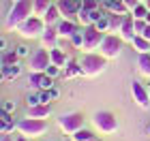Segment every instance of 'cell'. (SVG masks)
Segmentation results:
<instances>
[{
    "label": "cell",
    "instance_id": "20",
    "mask_svg": "<svg viewBox=\"0 0 150 141\" xmlns=\"http://www.w3.org/2000/svg\"><path fill=\"white\" fill-rule=\"evenodd\" d=\"M50 9V0H37V11H47Z\"/></svg>",
    "mask_w": 150,
    "mask_h": 141
},
{
    "label": "cell",
    "instance_id": "3",
    "mask_svg": "<svg viewBox=\"0 0 150 141\" xmlns=\"http://www.w3.org/2000/svg\"><path fill=\"white\" fill-rule=\"evenodd\" d=\"M99 41H103V36H101V30H97V28H88V30L84 32V43H86L88 47H94Z\"/></svg>",
    "mask_w": 150,
    "mask_h": 141
},
{
    "label": "cell",
    "instance_id": "26",
    "mask_svg": "<svg viewBox=\"0 0 150 141\" xmlns=\"http://www.w3.org/2000/svg\"><path fill=\"white\" fill-rule=\"evenodd\" d=\"M122 2H125L127 9H135V6H137V0H122Z\"/></svg>",
    "mask_w": 150,
    "mask_h": 141
},
{
    "label": "cell",
    "instance_id": "24",
    "mask_svg": "<svg viewBox=\"0 0 150 141\" xmlns=\"http://www.w3.org/2000/svg\"><path fill=\"white\" fill-rule=\"evenodd\" d=\"M47 75H50V77H56V75H58V66H56V64H54V66H47Z\"/></svg>",
    "mask_w": 150,
    "mask_h": 141
},
{
    "label": "cell",
    "instance_id": "15",
    "mask_svg": "<svg viewBox=\"0 0 150 141\" xmlns=\"http://www.w3.org/2000/svg\"><path fill=\"white\" fill-rule=\"evenodd\" d=\"M112 22H110V17H103V19H99V22L97 24H94V28H97V30H101V32H103V30H107V26H110Z\"/></svg>",
    "mask_w": 150,
    "mask_h": 141
},
{
    "label": "cell",
    "instance_id": "5",
    "mask_svg": "<svg viewBox=\"0 0 150 141\" xmlns=\"http://www.w3.org/2000/svg\"><path fill=\"white\" fill-rule=\"evenodd\" d=\"M81 66H86V71H90V73H94V71H101L103 69V60H99V58H86L84 60V64Z\"/></svg>",
    "mask_w": 150,
    "mask_h": 141
},
{
    "label": "cell",
    "instance_id": "11",
    "mask_svg": "<svg viewBox=\"0 0 150 141\" xmlns=\"http://www.w3.org/2000/svg\"><path fill=\"white\" fill-rule=\"evenodd\" d=\"M58 32H60V34H67V36H73L77 30H75V26L71 22H62V24H60V28H58Z\"/></svg>",
    "mask_w": 150,
    "mask_h": 141
},
{
    "label": "cell",
    "instance_id": "12",
    "mask_svg": "<svg viewBox=\"0 0 150 141\" xmlns=\"http://www.w3.org/2000/svg\"><path fill=\"white\" fill-rule=\"evenodd\" d=\"M122 32H125L127 39H133V22L131 19H125V22H122Z\"/></svg>",
    "mask_w": 150,
    "mask_h": 141
},
{
    "label": "cell",
    "instance_id": "10",
    "mask_svg": "<svg viewBox=\"0 0 150 141\" xmlns=\"http://www.w3.org/2000/svg\"><path fill=\"white\" fill-rule=\"evenodd\" d=\"M17 51H4V56H2V66H13L17 62Z\"/></svg>",
    "mask_w": 150,
    "mask_h": 141
},
{
    "label": "cell",
    "instance_id": "7",
    "mask_svg": "<svg viewBox=\"0 0 150 141\" xmlns=\"http://www.w3.org/2000/svg\"><path fill=\"white\" fill-rule=\"evenodd\" d=\"M118 47H120V43L116 41V39H112V36L103 39V49H105V53H116V51H118Z\"/></svg>",
    "mask_w": 150,
    "mask_h": 141
},
{
    "label": "cell",
    "instance_id": "6",
    "mask_svg": "<svg viewBox=\"0 0 150 141\" xmlns=\"http://www.w3.org/2000/svg\"><path fill=\"white\" fill-rule=\"evenodd\" d=\"M32 66H35V69H45L47 66V53L45 51H37L35 56H32Z\"/></svg>",
    "mask_w": 150,
    "mask_h": 141
},
{
    "label": "cell",
    "instance_id": "2",
    "mask_svg": "<svg viewBox=\"0 0 150 141\" xmlns=\"http://www.w3.org/2000/svg\"><path fill=\"white\" fill-rule=\"evenodd\" d=\"M81 6H84V0H60V11L64 13V15H75Z\"/></svg>",
    "mask_w": 150,
    "mask_h": 141
},
{
    "label": "cell",
    "instance_id": "8",
    "mask_svg": "<svg viewBox=\"0 0 150 141\" xmlns=\"http://www.w3.org/2000/svg\"><path fill=\"white\" fill-rule=\"evenodd\" d=\"M39 30H41V24L37 22V19H32V22H26V24H24V34H37Z\"/></svg>",
    "mask_w": 150,
    "mask_h": 141
},
{
    "label": "cell",
    "instance_id": "4",
    "mask_svg": "<svg viewBox=\"0 0 150 141\" xmlns=\"http://www.w3.org/2000/svg\"><path fill=\"white\" fill-rule=\"evenodd\" d=\"M32 83L39 86V88H43V90H50V88H52V77L39 73V75H32Z\"/></svg>",
    "mask_w": 150,
    "mask_h": 141
},
{
    "label": "cell",
    "instance_id": "23",
    "mask_svg": "<svg viewBox=\"0 0 150 141\" xmlns=\"http://www.w3.org/2000/svg\"><path fill=\"white\" fill-rule=\"evenodd\" d=\"M15 51H17V56H19V58H22V56H28V47H24V45H19Z\"/></svg>",
    "mask_w": 150,
    "mask_h": 141
},
{
    "label": "cell",
    "instance_id": "13",
    "mask_svg": "<svg viewBox=\"0 0 150 141\" xmlns=\"http://www.w3.org/2000/svg\"><path fill=\"white\" fill-rule=\"evenodd\" d=\"M133 43L137 45V49H139V51H146L148 47H150V41H148V39H144V36H137V39H133Z\"/></svg>",
    "mask_w": 150,
    "mask_h": 141
},
{
    "label": "cell",
    "instance_id": "22",
    "mask_svg": "<svg viewBox=\"0 0 150 141\" xmlns=\"http://www.w3.org/2000/svg\"><path fill=\"white\" fill-rule=\"evenodd\" d=\"M71 41H73V45H81L84 43V34H81V32H75V34L71 36Z\"/></svg>",
    "mask_w": 150,
    "mask_h": 141
},
{
    "label": "cell",
    "instance_id": "1",
    "mask_svg": "<svg viewBox=\"0 0 150 141\" xmlns=\"http://www.w3.org/2000/svg\"><path fill=\"white\" fill-rule=\"evenodd\" d=\"M28 13H30V0H19V2L13 6L11 15H9V24H19V22H24Z\"/></svg>",
    "mask_w": 150,
    "mask_h": 141
},
{
    "label": "cell",
    "instance_id": "18",
    "mask_svg": "<svg viewBox=\"0 0 150 141\" xmlns=\"http://www.w3.org/2000/svg\"><path fill=\"white\" fill-rule=\"evenodd\" d=\"M133 11H135V17H146L148 15V9H146V6H142V4H137Z\"/></svg>",
    "mask_w": 150,
    "mask_h": 141
},
{
    "label": "cell",
    "instance_id": "9",
    "mask_svg": "<svg viewBox=\"0 0 150 141\" xmlns=\"http://www.w3.org/2000/svg\"><path fill=\"white\" fill-rule=\"evenodd\" d=\"M19 75V66L17 64H13V66H2V77L4 79H13V77H17Z\"/></svg>",
    "mask_w": 150,
    "mask_h": 141
},
{
    "label": "cell",
    "instance_id": "19",
    "mask_svg": "<svg viewBox=\"0 0 150 141\" xmlns=\"http://www.w3.org/2000/svg\"><path fill=\"white\" fill-rule=\"evenodd\" d=\"M52 60H54V64H56V66H60V64L64 62V56H62L60 51H54V53H52Z\"/></svg>",
    "mask_w": 150,
    "mask_h": 141
},
{
    "label": "cell",
    "instance_id": "14",
    "mask_svg": "<svg viewBox=\"0 0 150 141\" xmlns=\"http://www.w3.org/2000/svg\"><path fill=\"white\" fill-rule=\"evenodd\" d=\"M103 17H105V11L99 9V6H97L94 11H90V22H92V24H97L99 19H103Z\"/></svg>",
    "mask_w": 150,
    "mask_h": 141
},
{
    "label": "cell",
    "instance_id": "21",
    "mask_svg": "<svg viewBox=\"0 0 150 141\" xmlns=\"http://www.w3.org/2000/svg\"><path fill=\"white\" fill-rule=\"evenodd\" d=\"M39 100H41V103H50V100H52V92H39Z\"/></svg>",
    "mask_w": 150,
    "mask_h": 141
},
{
    "label": "cell",
    "instance_id": "29",
    "mask_svg": "<svg viewBox=\"0 0 150 141\" xmlns=\"http://www.w3.org/2000/svg\"><path fill=\"white\" fill-rule=\"evenodd\" d=\"M146 22H148V24H150V11H148V15H146Z\"/></svg>",
    "mask_w": 150,
    "mask_h": 141
},
{
    "label": "cell",
    "instance_id": "27",
    "mask_svg": "<svg viewBox=\"0 0 150 141\" xmlns=\"http://www.w3.org/2000/svg\"><path fill=\"white\" fill-rule=\"evenodd\" d=\"M75 73H79V66L77 64H71L69 71H67V75H75Z\"/></svg>",
    "mask_w": 150,
    "mask_h": 141
},
{
    "label": "cell",
    "instance_id": "28",
    "mask_svg": "<svg viewBox=\"0 0 150 141\" xmlns=\"http://www.w3.org/2000/svg\"><path fill=\"white\" fill-rule=\"evenodd\" d=\"M58 94H60V92H58L56 88H52V98H58Z\"/></svg>",
    "mask_w": 150,
    "mask_h": 141
},
{
    "label": "cell",
    "instance_id": "17",
    "mask_svg": "<svg viewBox=\"0 0 150 141\" xmlns=\"http://www.w3.org/2000/svg\"><path fill=\"white\" fill-rule=\"evenodd\" d=\"M2 111L4 113H13L15 111V103H13V100H4L2 103Z\"/></svg>",
    "mask_w": 150,
    "mask_h": 141
},
{
    "label": "cell",
    "instance_id": "25",
    "mask_svg": "<svg viewBox=\"0 0 150 141\" xmlns=\"http://www.w3.org/2000/svg\"><path fill=\"white\" fill-rule=\"evenodd\" d=\"M37 103H41L39 94H30V96H28V105H37Z\"/></svg>",
    "mask_w": 150,
    "mask_h": 141
},
{
    "label": "cell",
    "instance_id": "16",
    "mask_svg": "<svg viewBox=\"0 0 150 141\" xmlns=\"http://www.w3.org/2000/svg\"><path fill=\"white\" fill-rule=\"evenodd\" d=\"M139 66H142V71H144V73H150V56H142Z\"/></svg>",
    "mask_w": 150,
    "mask_h": 141
}]
</instances>
